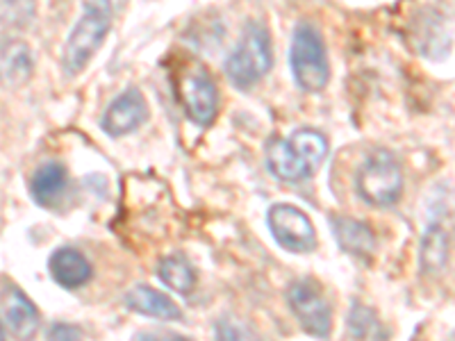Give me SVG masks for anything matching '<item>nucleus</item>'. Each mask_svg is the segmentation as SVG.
<instances>
[{"instance_id": "1", "label": "nucleus", "mask_w": 455, "mask_h": 341, "mask_svg": "<svg viewBox=\"0 0 455 341\" xmlns=\"http://www.w3.org/2000/svg\"><path fill=\"white\" fill-rule=\"evenodd\" d=\"M328 139L315 128H299L290 137H274L264 150V162L271 176L287 185L315 178L328 157Z\"/></svg>"}, {"instance_id": "2", "label": "nucleus", "mask_w": 455, "mask_h": 341, "mask_svg": "<svg viewBox=\"0 0 455 341\" xmlns=\"http://www.w3.org/2000/svg\"><path fill=\"white\" fill-rule=\"evenodd\" d=\"M114 19L112 0H84L83 14L73 26L62 52V71L68 78L78 75L89 64L99 48L103 46L105 36L109 35Z\"/></svg>"}, {"instance_id": "3", "label": "nucleus", "mask_w": 455, "mask_h": 341, "mask_svg": "<svg viewBox=\"0 0 455 341\" xmlns=\"http://www.w3.org/2000/svg\"><path fill=\"white\" fill-rule=\"evenodd\" d=\"M274 67V51H271V32L264 21H249L243 28L242 39L233 52L228 55L226 75L235 89L249 91Z\"/></svg>"}, {"instance_id": "4", "label": "nucleus", "mask_w": 455, "mask_h": 341, "mask_svg": "<svg viewBox=\"0 0 455 341\" xmlns=\"http://www.w3.org/2000/svg\"><path fill=\"white\" fill-rule=\"evenodd\" d=\"M403 186V169L387 148H373L355 173V192L369 207L396 205Z\"/></svg>"}, {"instance_id": "5", "label": "nucleus", "mask_w": 455, "mask_h": 341, "mask_svg": "<svg viewBox=\"0 0 455 341\" xmlns=\"http://www.w3.org/2000/svg\"><path fill=\"white\" fill-rule=\"evenodd\" d=\"M290 67L300 91L319 93L331 83V62L323 36L312 23H299L291 35Z\"/></svg>"}, {"instance_id": "6", "label": "nucleus", "mask_w": 455, "mask_h": 341, "mask_svg": "<svg viewBox=\"0 0 455 341\" xmlns=\"http://www.w3.org/2000/svg\"><path fill=\"white\" fill-rule=\"evenodd\" d=\"M287 305H290L291 314L299 321L300 330L310 337H323L331 335L332 330V307L328 303L326 294L312 278H300L287 287Z\"/></svg>"}, {"instance_id": "7", "label": "nucleus", "mask_w": 455, "mask_h": 341, "mask_svg": "<svg viewBox=\"0 0 455 341\" xmlns=\"http://www.w3.org/2000/svg\"><path fill=\"white\" fill-rule=\"evenodd\" d=\"M267 227L280 249L294 255L315 253L316 230L303 210L290 202H278L267 212Z\"/></svg>"}, {"instance_id": "8", "label": "nucleus", "mask_w": 455, "mask_h": 341, "mask_svg": "<svg viewBox=\"0 0 455 341\" xmlns=\"http://www.w3.org/2000/svg\"><path fill=\"white\" fill-rule=\"evenodd\" d=\"M178 99L185 107L189 121H194L201 128H210L219 114V89L214 84L212 75L203 67L187 68L178 78Z\"/></svg>"}, {"instance_id": "9", "label": "nucleus", "mask_w": 455, "mask_h": 341, "mask_svg": "<svg viewBox=\"0 0 455 341\" xmlns=\"http://www.w3.org/2000/svg\"><path fill=\"white\" fill-rule=\"evenodd\" d=\"M410 44L428 59H444L451 51V14L444 7H421L410 19Z\"/></svg>"}, {"instance_id": "10", "label": "nucleus", "mask_w": 455, "mask_h": 341, "mask_svg": "<svg viewBox=\"0 0 455 341\" xmlns=\"http://www.w3.org/2000/svg\"><path fill=\"white\" fill-rule=\"evenodd\" d=\"M148 119V103L137 87L125 89L109 103L100 116V130L108 137H124L135 132Z\"/></svg>"}, {"instance_id": "11", "label": "nucleus", "mask_w": 455, "mask_h": 341, "mask_svg": "<svg viewBox=\"0 0 455 341\" xmlns=\"http://www.w3.org/2000/svg\"><path fill=\"white\" fill-rule=\"evenodd\" d=\"M0 303H3V314L5 323L16 337H32L39 326H42V316L35 307L26 291L14 282H5L0 287Z\"/></svg>"}, {"instance_id": "12", "label": "nucleus", "mask_w": 455, "mask_h": 341, "mask_svg": "<svg viewBox=\"0 0 455 341\" xmlns=\"http://www.w3.org/2000/svg\"><path fill=\"white\" fill-rule=\"evenodd\" d=\"M331 227L332 237H335V242L339 243V249L344 253L351 255L357 262L371 264L378 242L369 223L351 217H332Z\"/></svg>"}, {"instance_id": "13", "label": "nucleus", "mask_w": 455, "mask_h": 341, "mask_svg": "<svg viewBox=\"0 0 455 341\" xmlns=\"http://www.w3.org/2000/svg\"><path fill=\"white\" fill-rule=\"evenodd\" d=\"M35 57L30 46L16 36H0V87L19 89L32 78Z\"/></svg>"}, {"instance_id": "14", "label": "nucleus", "mask_w": 455, "mask_h": 341, "mask_svg": "<svg viewBox=\"0 0 455 341\" xmlns=\"http://www.w3.org/2000/svg\"><path fill=\"white\" fill-rule=\"evenodd\" d=\"M48 271H51V278L67 291L80 289L93 278L89 259L78 249H71V246H62V249H57L51 255Z\"/></svg>"}, {"instance_id": "15", "label": "nucleus", "mask_w": 455, "mask_h": 341, "mask_svg": "<svg viewBox=\"0 0 455 341\" xmlns=\"http://www.w3.org/2000/svg\"><path fill=\"white\" fill-rule=\"evenodd\" d=\"M68 170L60 162H46L32 173L30 196L36 205L57 207L67 196Z\"/></svg>"}, {"instance_id": "16", "label": "nucleus", "mask_w": 455, "mask_h": 341, "mask_svg": "<svg viewBox=\"0 0 455 341\" xmlns=\"http://www.w3.org/2000/svg\"><path fill=\"white\" fill-rule=\"evenodd\" d=\"M451 259V230L444 221H433L426 227L421 237L419 264L421 274L440 275L444 274Z\"/></svg>"}, {"instance_id": "17", "label": "nucleus", "mask_w": 455, "mask_h": 341, "mask_svg": "<svg viewBox=\"0 0 455 341\" xmlns=\"http://www.w3.org/2000/svg\"><path fill=\"white\" fill-rule=\"evenodd\" d=\"M125 307L141 316L160 321H182V310L162 291L148 284H137L125 294Z\"/></svg>"}, {"instance_id": "18", "label": "nucleus", "mask_w": 455, "mask_h": 341, "mask_svg": "<svg viewBox=\"0 0 455 341\" xmlns=\"http://www.w3.org/2000/svg\"><path fill=\"white\" fill-rule=\"evenodd\" d=\"M157 275H160L162 282L173 289L176 294H192L194 287H196V269L192 266V262L185 258V255H166L157 264Z\"/></svg>"}, {"instance_id": "19", "label": "nucleus", "mask_w": 455, "mask_h": 341, "mask_svg": "<svg viewBox=\"0 0 455 341\" xmlns=\"http://www.w3.org/2000/svg\"><path fill=\"white\" fill-rule=\"evenodd\" d=\"M347 332L355 339H387V328L378 321V314L363 303H353L347 316Z\"/></svg>"}, {"instance_id": "20", "label": "nucleus", "mask_w": 455, "mask_h": 341, "mask_svg": "<svg viewBox=\"0 0 455 341\" xmlns=\"http://www.w3.org/2000/svg\"><path fill=\"white\" fill-rule=\"evenodd\" d=\"M80 337H83V330L68 323H52L48 330V339H80Z\"/></svg>"}, {"instance_id": "21", "label": "nucleus", "mask_w": 455, "mask_h": 341, "mask_svg": "<svg viewBox=\"0 0 455 341\" xmlns=\"http://www.w3.org/2000/svg\"><path fill=\"white\" fill-rule=\"evenodd\" d=\"M0 337H3V330H0Z\"/></svg>"}]
</instances>
